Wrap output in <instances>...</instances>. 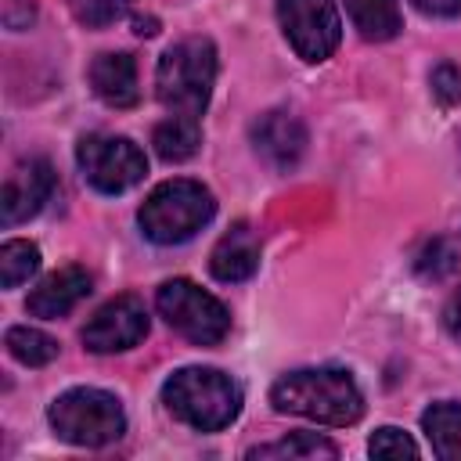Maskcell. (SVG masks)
Returning a JSON list of instances; mask_svg holds the SVG:
<instances>
[{"label": "cell", "mask_w": 461, "mask_h": 461, "mask_svg": "<svg viewBox=\"0 0 461 461\" xmlns=\"http://www.w3.org/2000/svg\"><path fill=\"white\" fill-rule=\"evenodd\" d=\"M270 403L281 414H299L321 425H353L364 414L360 385L342 367L288 371L270 385Z\"/></svg>", "instance_id": "cell-1"}, {"label": "cell", "mask_w": 461, "mask_h": 461, "mask_svg": "<svg viewBox=\"0 0 461 461\" xmlns=\"http://www.w3.org/2000/svg\"><path fill=\"white\" fill-rule=\"evenodd\" d=\"M162 400L176 421L198 432H220L241 411V385L216 367H180L166 378Z\"/></svg>", "instance_id": "cell-2"}, {"label": "cell", "mask_w": 461, "mask_h": 461, "mask_svg": "<svg viewBox=\"0 0 461 461\" xmlns=\"http://www.w3.org/2000/svg\"><path fill=\"white\" fill-rule=\"evenodd\" d=\"M216 83V47L205 36H184L158 58L155 97L169 115H202Z\"/></svg>", "instance_id": "cell-3"}, {"label": "cell", "mask_w": 461, "mask_h": 461, "mask_svg": "<svg viewBox=\"0 0 461 461\" xmlns=\"http://www.w3.org/2000/svg\"><path fill=\"white\" fill-rule=\"evenodd\" d=\"M212 212H216V202L209 187H202L198 180L176 176V180L158 184L144 198L137 220H140L144 238H151L155 245H180L194 238L212 220Z\"/></svg>", "instance_id": "cell-4"}, {"label": "cell", "mask_w": 461, "mask_h": 461, "mask_svg": "<svg viewBox=\"0 0 461 461\" xmlns=\"http://www.w3.org/2000/svg\"><path fill=\"white\" fill-rule=\"evenodd\" d=\"M47 418H50V429L58 432V439H65L72 447H104L126 432L122 403L112 393L94 389V385L61 393L50 403Z\"/></svg>", "instance_id": "cell-5"}, {"label": "cell", "mask_w": 461, "mask_h": 461, "mask_svg": "<svg viewBox=\"0 0 461 461\" xmlns=\"http://www.w3.org/2000/svg\"><path fill=\"white\" fill-rule=\"evenodd\" d=\"M155 306H158V313L166 317V324H169L173 331H180L187 342H194V346H216V342H223L227 331H230V313H227V306H223L212 292L198 288V285L187 281V277H173V281L158 285Z\"/></svg>", "instance_id": "cell-6"}, {"label": "cell", "mask_w": 461, "mask_h": 461, "mask_svg": "<svg viewBox=\"0 0 461 461\" xmlns=\"http://www.w3.org/2000/svg\"><path fill=\"white\" fill-rule=\"evenodd\" d=\"M76 162H79L83 180L101 194H122L133 184H140L148 173L144 151L130 137H115V133L83 137L76 148Z\"/></svg>", "instance_id": "cell-7"}, {"label": "cell", "mask_w": 461, "mask_h": 461, "mask_svg": "<svg viewBox=\"0 0 461 461\" xmlns=\"http://www.w3.org/2000/svg\"><path fill=\"white\" fill-rule=\"evenodd\" d=\"M277 22L285 40L303 61H324L342 40L335 0H277Z\"/></svg>", "instance_id": "cell-8"}, {"label": "cell", "mask_w": 461, "mask_h": 461, "mask_svg": "<svg viewBox=\"0 0 461 461\" xmlns=\"http://www.w3.org/2000/svg\"><path fill=\"white\" fill-rule=\"evenodd\" d=\"M148 335V310L137 295L108 299L83 328V346L90 353H122Z\"/></svg>", "instance_id": "cell-9"}, {"label": "cell", "mask_w": 461, "mask_h": 461, "mask_svg": "<svg viewBox=\"0 0 461 461\" xmlns=\"http://www.w3.org/2000/svg\"><path fill=\"white\" fill-rule=\"evenodd\" d=\"M54 191V169L47 158H22L7 180H4V191H0V223L4 227H14L29 216H36L43 209V202L50 198Z\"/></svg>", "instance_id": "cell-10"}, {"label": "cell", "mask_w": 461, "mask_h": 461, "mask_svg": "<svg viewBox=\"0 0 461 461\" xmlns=\"http://www.w3.org/2000/svg\"><path fill=\"white\" fill-rule=\"evenodd\" d=\"M252 144H256V155L267 166L288 169L306 151V126L292 112H267L252 122Z\"/></svg>", "instance_id": "cell-11"}, {"label": "cell", "mask_w": 461, "mask_h": 461, "mask_svg": "<svg viewBox=\"0 0 461 461\" xmlns=\"http://www.w3.org/2000/svg\"><path fill=\"white\" fill-rule=\"evenodd\" d=\"M90 295V274L83 267H61L54 274H47L32 295H29V313L32 317H43V321H54V317H65L68 310H76L83 299Z\"/></svg>", "instance_id": "cell-12"}, {"label": "cell", "mask_w": 461, "mask_h": 461, "mask_svg": "<svg viewBox=\"0 0 461 461\" xmlns=\"http://www.w3.org/2000/svg\"><path fill=\"white\" fill-rule=\"evenodd\" d=\"M209 270H212V277L223 281V285L249 281V277L259 270V238L252 234L249 223H234V227L212 245Z\"/></svg>", "instance_id": "cell-13"}, {"label": "cell", "mask_w": 461, "mask_h": 461, "mask_svg": "<svg viewBox=\"0 0 461 461\" xmlns=\"http://www.w3.org/2000/svg\"><path fill=\"white\" fill-rule=\"evenodd\" d=\"M90 86H94V94L108 108H130V104H137L140 90H137V65H133V58L122 54V50L97 54L94 65H90Z\"/></svg>", "instance_id": "cell-14"}, {"label": "cell", "mask_w": 461, "mask_h": 461, "mask_svg": "<svg viewBox=\"0 0 461 461\" xmlns=\"http://www.w3.org/2000/svg\"><path fill=\"white\" fill-rule=\"evenodd\" d=\"M349 22L364 40H393L403 29V14H400V0H346Z\"/></svg>", "instance_id": "cell-15"}, {"label": "cell", "mask_w": 461, "mask_h": 461, "mask_svg": "<svg viewBox=\"0 0 461 461\" xmlns=\"http://www.w3.org/2000/svg\"><path fill=\"white\" fill-rule=\"evenodd\" d=\"M151 144L158 151V158L166 162H187L198 144H202V126H198V115H169L155 126L151 133Z\"/></svg>", "instance_id": "cell-16"}, {"label": "cell", "mask_w": 461, "mask_h": 461, "mask_svg": "<svg viewBox=\"0 0 461 461\" xmlns=\"http://www.w3.org/2000/svg\"><path fill=\"white\" fill-rule=\"evenodd\" d=\"M421 429L432 443V454L443 461H461V403H432L421 414Z\"/></svg>", "instance_id": "cell-17"}, {"label": "cell", "mask_w": 461, "mask_h": 461, "mask_svg": "<svg viewBox=\"0 0 461 461\" xmlns=\"http://www.w3.org/2000/svg\"><path fill=\"white\" fill-rule=\"evenodd\" d=\"M4 346H7V353H11L18 364H25V367H43V364H50V360L58 357V339H50L47 331L29 328V324L7 328Z\"/></svg>", "instance_id": "cell-18"}, {"label": "cell", "mask_w": 461, "mask_h": 461, "mask_svg": "<svg viewBox=\"0 0 461 461\" xmlns=\"http://www.w3.org/2000/svg\"><path fill=\"white\" fill-rule=\"evenodd\" d=\"M249 457H339V447L317 432H292L270 447L249 450Z\"/></svg>", "instance_id": "cell-19"}, {"label": "cell", "mask_w": 461, "mask_h": 461, "mask_svg": "<svg viewBox=\"0 0 461 461\" xmlns=\"http://www.w3.org/2000/svg\"><path fill=\"white\" fill-rule=\"evenodd\" d=\"M40 267V249L32 241H4L0 245V285L4 288H18L22 281H29Z\"/></svg>", "instance_id": "cell-20"}, {"label": "cell", "mask_w": 461, "mask_h": 461, "mask_svg": "<svg viewBox=\"0 0 461 461\" xmlns=\"http://www.w3.org/2000/svg\"><path fill=\"white\" fill-rule=\"evenodd\" d=\"M414 267H418L421 277H432V281L454 274V267H457V249H454V241H447V238H432V241L418 252Z\"/></svg>", "instance_id": "cell-21"}, {"label": "cell", "mask_w": 461, "mask_h": 461, "mask_svg": "<svg viewBox=\"0 0 461 461\" xmlns=\"http://www.w3.org/2000/svg\"><path fill=\"white\" fill-rule=\"evenodd\" d=\"M126 11H130V0H72V14L86 29H104L119 22Z\"/></svg>", "instance_id": "cell-22"}, {"label": "cell", "mask_w": 461, "mask_h": 461, "mask_svg": "<svg viewBox=\"0 0 461 461\" xmlns=\"http://www.w3.org/2000/svg\"><path fill=\"white\" fill-rule=\"evenodd\" d=\"M367 450H371V457H418V443H414L407 432L393 429V425L378 429V432L367 439Z\"/></svg>", "instance_id": "cell-23"}, {"label": "cell", "mask_w": 461, "mask_h": 461, "mask_svg": "<svg viewBox=\"0 0 461 461\" xmlns=\"http://www.w3.org/2000/svg\"><path fill=\"white\" fill-rule=\"evenodd\" d=\"M429 83H432V97H436L443 108L461 104V72H457V65H450V61L436 65L432 76H429Z\"/></svg>", "instance_id": "cell-24"}, {"label": "cell", "mask_w": 461, "mask_h": 461, "mask_svg": "<svg viewBox=\"0 0 461 461\" xmlns=\"http://www.w3.org/2000/svg\"><path fill=\"white\" fill-rule=\"evenodd\" d=\"M411 4L432 18H457L461 14V0H411Z\"/></svg>", "instance_id": "cell-25"}, {"label": "cell", "mask_w": 461, "mask_h": 461, "mask_svg": "<svg viewBox=\"0 0 461 461\" xmlns=\"http://www.w3.org/2000/svg\"><path fill=\"white\" fill-rule=\"evenodd\" d=\"M443 324H447V331L454 335V342H461V288L450 295V303H447V310H443Z\"/></svg>", "instance_id": "cell-26"}, {"label": "cell", "mask_w": 461, "mask_h": 461, "mask_svg": "<svg viewBox=\"0 0 461 461\" xmlns=\"http://www.w3.org/2000/svg\"><path fill=\"white\" fill-rule=\"evenodd\" d=\"M137 32H140V36H151V32H155V22H151V18H148V22L140 18V22H137Z\"/></svg>", "instance_id": "cell-27"}]
</instances>
